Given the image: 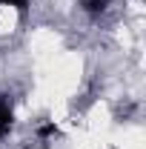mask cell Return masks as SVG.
I'll return each instance as SVG.
<instances>
[{"label":"cell","mask_w":146,"mask_h":149,"mask_svg":"<svg viewBox=\"0 0 146 149\" xmlns=\"http://www.w3.org/2000/svg\"><path fill=\"white\" fill-rule=\"evenodd\" d=\"M109 0H83V9L86 12H103Z\"/></svg>","instance_id":"2"},{"label":"cell","mask_w":146,"mask_h":149,"mask_svg":"<svg viewBox=\"0 0 146 149\" xmlns=\"http://www.w3.org/2000/svg\"><path fill=\"white\" fill-rule=\"evenodd\" d=\"M12 129V103L0 95V138Z\"/></svg>","instance_id":"1"},{"label":"cell","mask_w":146,"mask_h":149,"mask_svg":"<svg viewBox=\"0 0 146 149\" xmlns=\"http://www.w3.org/2000/svg\"><path fill=\"white\" fill-rule=\"evenodd\" d=\"M40 135H43V138H49V135H57V126H55V123H46V126L40 129Z\"/></svg>","instance_id":"4"},{"label":"cell","mask_w":146,"mask_h":149,"mask_svg":"<svg viewBox=\"0 0 146 149\" xmlns=\"http://www.w3.org/2000/svg\"><path fill=\"white\" fill-rule=\"evenodd\" d=\"M26 3H29V0H0V6H15V9H20V12L26 9Z\"/></svg>","instance_id":"3"}]
</instances>
